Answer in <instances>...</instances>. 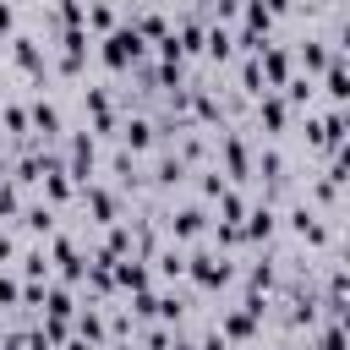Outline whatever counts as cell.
Listing matches in <instances>:
<instances>
[{
	"label": "cell",
	"instance_id": "obj_13",
	"mask_svg": "<svg viewBox=\"0 0 350 350\" xmlns=\"http://www.w3.org/2000/svg\"><path fill=\"white\" fill-rule=\"evenodd\" d=\"M77 334H82V345H98V339H104V317H98V312H82V317H77Z\"/></svg>",
	"mask_w": 350,
	"mask_h": 350
},
{
	"label": "cell",
	"instance_id": "obj_15",
	"mask_svg": "<svg viewBox=\"0 0 350 350\" xmlns=\"http://www.w3.org/2000/svg\"><path fill=\"white\" fill-rule=\"evenodd\" d=\"M301 60H306V71L328 66V49H323V38H306V44H301Z\"/></svg>",
	"mask_w": 350,
	"mask_h": 350
},
{
	"label": "cell",
	"instance_id": "obj_21",
	"mask_svg": "<svg viewBox=\"0 0 350 350\" xmlns=\"http://www.w3.org/2000/svg\"><path fill=\"white\" fill-rule=\"evenodd\" d=\"M273 284V268H252V290H268Z\"/></svg>",
	"mask_w": 350,
	"mask_h": 350
},
{
	"label": "cell",
	"instance_id": "obj_4",
	"mask_svg": "<svg viewBox=\"0 0 350 350\" xmlns=\"http://www.w3.org/2000/svg\"><path fill=\"white\" fill-rule=\"evenodd\" d=\"M241 235H252V241L273 235V208H268V202H262V208H252V213H246V224H241Z\"/></svg>",
	"mask_w": 350,
	"mask_h": 350
},
{
	"label": "cell",
	"instance_id": "obj_5",
	"mask_svg": "<svg viewBox=\"0 0 350 350\" xmlns=\"http://www.w3.org/2000/svg\"><path fill=\"white\" fill-rule=\"evenodd\" d=\"M115 22H120V11H109V5H82V27H98V33H115Z\"/></svg>",
	"mask_w": 350,
	"mask_h": 350
},
{
	"label": "cell",
	"instance_id": "obj_8",
	"mask_svg": "<svg viewBox=\"0 0 350 350\" xmlns=\"http://www.w3.org/2000/svg\"><path fill=\"white\" fill-rule=\"evenodd\" d=\"M180 241H191V235H202V208H180L175 213V224H170Z\"/></svg>",
	"mask_w": 350,
	"mask_h": 350
},
{
	"label": "cell",
	"instance_id": "obj_12",
	"mask_svg": "<svg viewBox=\"0 0 350 350\" xmlns=\"http://www.w3.org/2000/svg\"><path fill=\"white\" fill-rule=\"evenodd\" d=\"M224 164H230V175H246V142L241 137H224Z\"/></svg>",
	"mask_w": 350,
	"mask_h": 350
},
{
	"label": "cell",
	"instance_id": "obj_14",
	"mask_svg": "<svg viewBox=\"0 0 350 350\" xmlns=\"http://www.w3.org/2000/svg\"><path fill=\"white\" fill-rule=\"evenodd\" d=\"M202 44H208V55H213V60H230V44H235V38H230L224 27H213V33L202 38Z\"/></svg>",
	"mask_w": 350,
	"mask_h": 350
},
{
	"label": "cell",
	"instance_id": "obj_24",
	"mask_svg": "<svg viewBox=\"0 0 350 350\" xmlns=\"http://www.w3.org/2000/svg\"><path fill=\"white\" fill-rule=\"evenodd\" d=\"M202 350H230V345H224L219 334H208V339H202Z\"/></svg>",
	"mask_w": 350,
	"mask_h": 350
},
{
	"label": "cell",
	"instance_id": "obj_23",
	"mask_svg": "<svg viewBox=\"0 0 350 350\" xmlns=\"http://www.w3.org/2000/svg\"><path fill=\"white\" fill-rule=\"evenodd\" d=\"M11 27H16V11H11V5H0V33H11Z\"/></svg>",
	"mask_w": 350,
	"mask_h": 350
},
{
	"label": "cell",
	"instance_id": "obj_11",
	"mask_svg": "<svg viewBox=\"0 0 350 350\" xmlns=\"http://www.w3.org/2000/svg\"><path fill=\"white\" fill-rule=\"evenodd\" d=\"M120 137H126V148H148V142H153V126H148V120H126Z\"/></svg>",
	"mask_w": 350,
	"mask_h": 350
},
{
	"label": "cell",
	"instance_id": "obj_9",
	"mask_svg": "<svg viewBox=\"0 0 350 350\" xmlns=\"http://www.w3.org/2000/svg\"><path fill=\"white\" fill-rule=\"evenodd\" d=\"M27 120H33L44 137H49V131H60V109H55V104H44V98L33 104V115H27Z\"/></svg>",
	"mask_w": 350,
	"mask_h": 350
},
{
	"label": "cell",
	"instance_id": "obj_25",
	"mask_svg": "<svg viewBox=\"0 0 350 350\" xmlns=\"http://www.w3.org/2000/svg\"><path fill=\"white\" fill-rule=\"evenodd\" d=\"M66 350H88V345H82V339H71V345H66Z\"/></svg>",
	"mask_w": 350,
	"mask_h": 350
},
{
	"label": "cell",
	"instance_id": "obj_16",
	"mask_svg": "<svg viewBox=\"0 0 350 350\" xmlns=\"http://www.w3.org/2000/svg\"><path fill=\"white\" fill-rule=\"evenodd\" d=\"M115 279H120L126 290H148V268H131V262H120V268H115Z\"/></svg>",
	"mask_w": 350,
	"mask_h": 350
},
{
	"label": "cell",
	"instance_id": "obj_20",
	"mask_svg": "<svg viewBox=\"0 0 350 350\" xmlns=\"http://www.w3.org/2000/svg\"><path fill=\"white\" fill-rule=\"evenodd\" d=\"M27 230H49V208H27Z\"/></svg>",
	"mask_w": 350,
	"mask_h": 350
},
{
	"label": "cell",
	"instance_id": "obj_1",
	"mask_svg": "<svg viewBox=\"0 0 350 350\" xmlns=\"http://www.w3.org/2000/svg\"><path fill=\"white\" fill-rule=\"evenodd\" d=\"M98 55H104V66H126V60H137V55H142V38H137L131 27H115V33L104 38V49H98Z\"/></svg>",
	"mask_w": 350,
	"mask_h": 350
},
{
	"label": "cell",
	"instance_id": "obj_19",
	"mask_svg": "<svg viewBox=\"0 0 350 350\" xmlns=\"http://www.w3.org/2000/svg\"><path fill=\"white\" fill-rule=\"evenodd\" d=\"M290 98H295V104H306V98H312V82H306V77H295V82H290Z\"/></svg>",
	"mask_w": 350,
	"mask_h": 350
},
{
	"label": "cell",
	"instance_id": "obj_18",
	"mask_svg": "<svg viewBox=\"0 0 350 350\" xmlns=\"http://www.w3.org/2000/svg\"><path fill=\"white\" fill-rule=\"evenodd\" d=\"M159 268H164V273H186V257H180V252H164Z\"/></svg>",
	"mask_w": 350,
	"mask_h": 350
},
{
	"label": "cell",
	"instance_id": "obj_3",
	"mask_svg": "<svg viewBox=\"0 0 350 350\" xmlns=\"http://www.w3.org/2000/svg\"><path fill=\"white\" fill-rule=\"evenodd\" d=\"M252 323H257V317L241 306V312H230V317L219 323V339H224V345H230V339H252Z\"/></svg>",
	"mask_w": 350,
	"mask_h": 350
},
{
	"label": "cell",
	"instance_id": "obj_6",
	"mask_svg": "<svg viewBox=\"0 0 350 350\" xmlns=\"http://www.w3.org/2000/svg\"><path fill=\"white\" fill-rule=\"evenodd\" d=\"M11 55H16V66L22 71H44V60H38V44L22 33V38H11Z\"/></svg>",
	"mask_w": 350,
	"mask_h": 350
},
{
	"label": "cell",
	"instance_id": "obj_7",
	"mask_svg": "<svg viewBox=\"0 0 350 350\" xmlns=\"http://www.w3.org/2000/svg\"><path fill=\"white\" fill-rule=\"evenodd\" d=\"M257 115H262V126H268V131H284V120H290V109H284V98H279V93H268Z\"/></svg>",
	"mask_w": 350,
	"mask_h": 350
},
{
	"label": "cell",
	"instance_id": "obj_17",
	"mask_svg": "<svg viewBox=\"0 0 350 350\" xmlns=\"http://www.w3.org/2000/svg\"><path fill=\"white\" fill-rule=\"evenodd\" d=\"M5 126H11V131H27V109H22V104H5Z\"/></svg>",
	"mask_w": 350,
	"mask_h": 350
},
{
	"label": "cell",
	"instance_id": "obj_22",
	"mask_svg": "<svg viewBox=\"0 0 350 350\" xmlns=\"http://www.w3.org/2000/svg\"><path fill=\"white\" fill-rule=\"evenodd\" d=\"M16 295H22V284L16 279H0V301H16Z\"/></svg>",
	"mask_w": 350,
	"mask_h": 350
},
{
	"label": "cell",
	"instance_id": "obj_10",
	"mask_svg": "<svg viewBox=\"0 0 350 350\" xmlns=\"http://www.w3.org/2000/svg\"><path fill=\"white\" fill-rule=\"evenodd\" d=\"M88 208H93V219H98V224H109V219H115V197H109V191H98V186H88Z\"/></svg>",
	"mask_w": 350,
	"mask_h": 350
},
{
	"label": "cell",
	"instance_id": "obj_2",
	"mask_svg": "<svg viewBox=\"0 0 350 350\" xmlns=\"http://www.w3.org/2000/svg\"><path fill=\"white\" fill-rule=\"evenodd\" d=\"M186 273H191L202 290H213V284H224V279H230V262H224V257H213V252H202V257H191V262H186Z\"/></svg>",
	"mask_w": 350,
	"mask_h": 350
}]
</instances>
